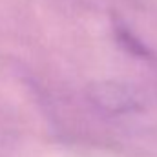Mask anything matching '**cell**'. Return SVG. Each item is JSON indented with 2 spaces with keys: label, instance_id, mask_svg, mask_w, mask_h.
<instances>
[{
  "label": "cell",
  "instance_id": "6da1fadb",
  "mask_svg": "<svg viewBox=\"0 0 157 157\" xmlns=\"http://www.w3.org/2000/svg\"><path fill=\"white\" fill-rule=\"evenodd\" d=\"M90 99L91 102L112 115H124L133 113L143 108V97L139 91L119 80H102L90 86Z\"/></svg>",
  "mask_w": 157,
  "mask_h": 157
}]
</instances>
